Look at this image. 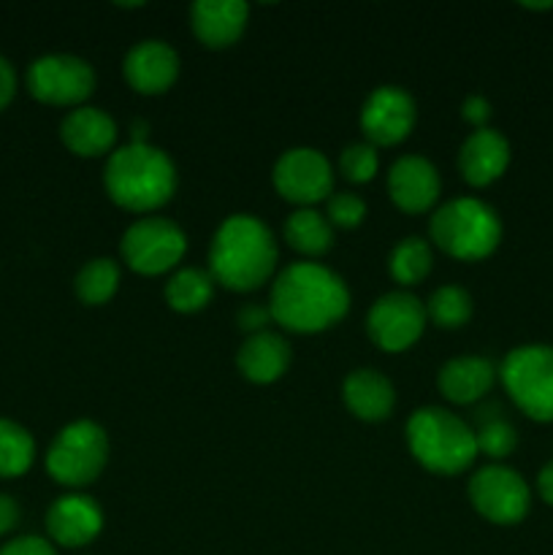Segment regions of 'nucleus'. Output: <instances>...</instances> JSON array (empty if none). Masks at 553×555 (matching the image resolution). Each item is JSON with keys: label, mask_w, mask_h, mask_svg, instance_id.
<instances>
[{"label": "nucleus", "mask_w": 553, "mask_h": 555, "mask_svg": "<svg viewBox=\"0 0 553 555\" xmlns=\"http://www.w3.org/2000/svg\"><path fill=\"white\" fill-rule=\"evenodd\" d=\"M347 309V282L323 263L298 260L285 266L271 282V320L293 334H320L339 323Z\"/></svg>", "instance_id": "obj_1"}, {"label": "nucleus", "mask_w": 553, "mask_h": 555, "mask_svg": "<svg viewBox=\"0 0 553 555\" xmlns=\"http://www.w3.org/2000/svg\"><path fill=\"white\" fill-rule=\"evenodd\" d=\"M276 238L255 215H228L209 244V274L236 293L258 291L274 276Z\"/></svg>", "instance_id": "obj_2"}, {"label": "nucleus", "mask_w": 553, "mask_h": 555, "mask_svg": "<svg viewBox=\"0 0 553 555\" xmlns=\"http://www.w3.org/2000/svg\"><path fill=\"white\" fill-rule=\"evenodd\" d=\"M108 198L128 211H155L177 193V166L155 144H128L108 155L103 171Z\"/></svg>", "instance_id": "obj_3"}, {"label": "nucleus", "mask_w": 553, "mask_h": 555, "mask_svg": "<svg viewBox=\"0 0 553 555\" xmlns=\"http://www.w3.org/2000/svg\"><path fill=\"white\" fill-rule=\"evenodd\" d=\"M407 448L432 475L453 477L477 459L475 428L445 406H421L407 421Z\"/></svg>", "instance_id": "obj_4"}, {"label": "nucleus", "mask_w": 553, "mask_h": 555, "mask_svg": "<svg viewBox=\"0 0 553 555\" xmlns=\"http://www.w3.org/2000/svg\"><path fill=\"white\" fill-rule=\"evenodd\" d=\"M428 236L455 260H483L502 242V220L497 209L480 198H453L428 220Z\"/></svg>", "instance_id": "obj_5"}, {"label": "nucleus", "mask_w": 553, "mask_h": 555, "mask_svg": "<svg viewBox=\"0 0 553 555\" xmlns=\"http://www.w3.org/2000/svg\"><path fill=\"white\" fill-rule=\"evenodd\" d=\"M499 379L526 417L553 423V345L513 347L499 366Z\"/></svg>", "instance_id": "obj_6"}, {"label": "nucleus", "mask_w": 553, "mask_h": 555, "mask_svg": "<svg viewBox=\"0 0 553 555\" xmlns=\"http://www.w3.org/2000/svg\"><path fill=\"white\" fill-rule=\"evenodd\" d=\"M108 461V437L92 421H74L54 437L47 453V472L65 488H85L101 477Z\"/></svg>", "instance_id": "obj_7"}, {"label": "nucleus", "mask_w": 553, "mask_h": 555, "mask_svg": "<svg viewBox=\"0 0 553 555\" xmlns=\"http://www.w3.org/2000/svg\"><path fill=\"white\" fill-rule=\"evenodd\" d=\"M119 253L128 269L144 276H160L177 269L188 253V236L168 217H141L123 233Z\"/></svg>", "instance_id": "obj_8"}, {"label": "nucleus", "mask_w": 553, "mask_h": 555, "mask_svg": "<svg viewBox=\"0 0 553 555\" xmlns=\"http://www.w3.org/2000/svg\"><path fill=\"white\" fill-rule=\"evenodd\" d=\"M470 502L477 515L497 526H515L529 515L531 488L524 475L504 464H488L470 480Z\"/></svg>", "instance_id": "obj_9"}, {"label": "nucleus", "mask_w": 553, "mask_h": 555, "mask_svg": "<svg viewBox=\"0 0 553 555\" xmlns=\"http://www.w3.org/2000/svg\"><path fill=\"white\" fill-rule=\"evenodd\" d=\"M271 182L276 193L298 209H312L334 193V168L329 157L314 146H291L276 157Z\"/></svg>", "instance_id": "obj_10"}, {"label": "nucleus", "mask_w": 553, "mask_h": 555, "mask_svg": "<svg viewBox=\"0 0 553 555\" xmlns=\"http://www.w3.org/2000/svg\"><path fill=\"white\" fill-rule=\"evenodd\" d=\"M27 90L49 106H85L95 90V70L76 54H43L27 68Z\"/></svg>", "instance_id": "obj_11"}, {"label": "nucleus", "mask_w": 553, "mask_h": 555, "mask_svg": "<svg viewBox=\"0 0 553 555\" xmlns=\"http://www.w3.org/2000/svg\"><path fill=\"white\" fill-rule=\"evenodd\" d=\"M426 304L407 291L380 296L366 314V334L383 352H404L423 336Z\"/></svg>", "instance_id": "obj_12"}, {"label": "nucleus", "mask_w": 553, "mask_h": 555, "mask_svg": "<svg viewBox=\"0 0 553 555\" xmlns=\"http://www.w3.org/2000/svg\"><path fill=\"white\" fill-rule=\"evenodd\" d=\"M415 98L396 85L374 87L361 106V130L372 146L401 144L415 128Z\"/></svg>", "instance_id": "obj_13"}, {"label": "nucleus", "mask_w": 553, "mask_h": 555, "mask_svg": "<svg viewBox=\"0 0 553 555\" xmlns=\"http://www.w3.org/2000/svg\"><path fill=\"white\" fill-rule=\"evenodd\" d=\"M123 76L141 95H160L171 90L179 76L177 49L160 38H144L125 54Z\"/></svg>", "instance_id": "obj_14"}, {"label": "nucleus", "mask_w": 553, "mask_h": 555, "mask_svg": "<svg viewBox=\"0 0 553 555\" xmlns=\"http://www.w3.org/2000/svg\"><path fill=\"white\" fill-rule=\"evenodd\" d=\"M390 201L407 215H423L442 193L437 166L423 155H401L388 171Z\"/></svg>", "instance_id": "obj_15"}, {"label": "nucleus", "mask_w": 553, "mask_h": 555, "mask_svg": "<svg viewBox=\"0 0 553 555\" xmlns=\"http://www.w3.org/2000/svg\"><path fill=\"white\" fill-rule=\"evenodd\" d=\"M49 540L60 547H85L103 531V509L85 493L60 496L47 513Z\"/></svg>", "instance_id": "obj_16"}, {"label": "nucleus", "mask_w": 553, "mask_h": 555, "mask_svg": "<svg viewBox=\"0 0 553 555\" xmlns=\"http://www.w3.org/2000/svg\"><path fill=\"white\" fill-rule=\"evenodd\" d=\"M510 141L499 130H472L459 150V171L472 188H488L510 166Z\"/></svg>", "instance_id": "obj_17"}, {"label": "nucleus", "mask_w": 553, "mask_h": 555, "mask_svg": "<svg viewBox=\"0 0 553 555\" xmlns=\"http://www.w3.org/2000/svg\"><path fill=\"white\" fill-rule=\"evenodd\" d=\"M249 5L242 0H198L190 5V27L209 49H228L242 38Z\"/></svg>", "instance_id": "obj_18"}, {"label": "nucleus", "mask_w": 553, "mask_h": 555, "mask_svg": "<svg viewBox=\"0 0 553 555\" xmlns=\"http://www.w3.org/2000/svg\"><path fill=\"white\" fill-rule=\"evenodd\" d=\"M60 139L79 157L112 155L114 144H117V122L103 108L79 106L65 114L63 125H60Z\"/></svg>", "instance_id": "obj_19"}, {"label": "nucleus", "mask_w": 553, "mask_h": 555, "mask_svg": "<svg viewBox=\"0 0 553 555\" xmlns=\"http://www.w3.org/2000/svg\"><path fill=\"white\" fill-rule=\"evenodd\" d=\"M499 377V369L493 361L483 356H459L442 363L437 374L439 393L450 401V404H475L488 390L493 388Z\"/></svg>", "instance_id": "obj_20"}, {"label": "nucleus", "mask_w": 553, "mask_h": 555, "mask_svg": "<svg viewBox=\"0 0 553 555\" xmlns=\"http://www.w3.org/2000/svg\"><path fill=\"white\" fill-rule=\"evenodd\" d=\"M293 350L287 339L274 331H260L247 336L236 352V366L244 379L255 385L276 383L291 369Z\"/></svg>", "instance_id": "obj_21"}, {"label": "nucleus", "mask_w": 553, "mask_h": 555, "mask_svg": "<svg viewBox=\"0 0 553 555\" xmlns=\"http://www.w3.org/2000/svg\"><path fill=\"white\" fill-rule=\"evenodd\" d=\"M345 406L363 423H380L390 417L396 406V390L377 369H352L342 383Z\"/></svg>", "instance_id": "obj_22"}, {"label": "nucleus", "mask_w": 553, "mask_h": 555, "mask_svg": "<svg viewBox=\"0 0 553 555\" xmlns=\"http://www.w3.org/2000/svg\"><path fill=\"white\" fill-rule=\"evenodd\" d=\"M282 233H285L287 244L307 258H320L334 244V228L325 220V215L314 209H296L293 215H287Z\"/></svg>", "instance_id": "obj_23"}, {"label": "nucleus", "mask_w": 553, "mask_h": 555, "mask_svg": "<svg viewBox=\"0 0 553 555\" xmlns=\"http://www.w3.org/2000/svg\"><path fill=\"white\" fill-rule=\"evenodd\" d=\"M477 455H488L491 461H504L515 448H518V431L513 423L504 417L502 406L488 404L477 412L475 428Z\"/></svg>", "instance_id": "obj_24"}, {"label": "nucleus", "mask_w": 553, "mask_h": 555, "mask_svg": "<svg viewBox=\"0 0 553 555\" xmlns=\"http://www.w3.org/2000/svg\"><path fill=\"white\" fill-rule=\"evenodd\" d=\"M215 296V280L206 269H179L166 282V301L173 312H201Z\"/></svg>", "instance_id": "obj_25"}, {"label": "nucleus", "mask_w": 553, "mask_h": 555, "mask_svg": "<svg viewBox=\"0 0 553 555\" xmlns=\"http://www.w3.org/2000/svg\"><path fill=\"white\" fill-rule=\"evenodd\" d=\"M119 287V263L112 258H92L79 269L74 291L87 307H103L114 298Z\"/></svg>", "instance_id": "obj_26"}, {"label": "nucleus", "mask_w": 553, "mask_h": 555, "mask_svg": "<svg viewBox=\"0 0 553 555\" xmlns=\"http://www.w3.org/2000/svg\"><path fill=\"white\" fill-rule=\"evenodd\" d=\"M434 255L432 247H428L426 238L421 236H407L390 249L388 271L401 287L421 285L428 274H432Z\"/></svg>", "instance_id": "obj_27"}, {"label": "nucleus", "mask_w": 553, "mask_h": 555, "mask_svg": "<svg viewBox=\"0 0 553 555\" xmlns=\"http://www.w3.org/2000/svg\"><path fill=\"white\" fill-rule=\"evenodd\" d=\"M33 459H36V442L30 431L20 423L0 417V477L9 480L25 475L33 466Z\"/></svg>", "instance_id": "obj_28"}, {"label": "nucleus", "mask_w": 553, "mask_h": 555, "mask_svg": "<svg viewBox=\"0 0 553 555\" xmlns=\"http://www.w3.org/2000/svg\"><path fill=\"white\" fill-rule=\"evenodd\" d=\"M475 304L472 296L459 285H442L432 293L426 304V314L437 328H461L470 323Z\"/></svg>", "instance_id": "obj_29"}, {"label": "nucleus", "mask_w": 553, "mask_h": 555, "mask_svg": "<svg viewBox=\"0 0 553 555\" xmlns=\"http://www.w3.org/2000/svg\"><path fill=\"white\" fill-rule=\"evenodd\" d=\"M380 171V155L377 146L369 141H356L347 144L339 155V173L352 184H366L377 177Z\"/></svg>", "instance_id": "obj_30"}, {"label": "nucleus", "mask_w": 553, "mask_h": 555, "mask_svg": "<svg viewBox=\"0 0 553 555\" xmlns=\"http://www.w3.org/2000/svg\"><path fill=\"white\" fill-rule=\"evenodd\" d=\"M363 217H366V201L352 190L331 193V198L325 201V220L331 222V228L350 231V228L361 225Z\"/></svg>", "instance_id": "obj_31"}, {"label": "nucleus", "mask_w": 553, "mask_h": 555, "mask_svg": "<svg viewBox=\"0 0 553 555\" xmlns=\"http://www.w3.org/2000/svg\"><path fill=\"white\" fill-rule=\"evenodd\" d=\"M0 555H57L54 545L43 537H16L0 547Z\"/></svg>", "instance_id": "obj_32"}, {"label": "nucleus", "mask_w": 553, "mask_h": 555, "mask_svg": "<svg viewBox=\"0 0 553 555\" xmlns=\"http://www.w3.org/2000/svg\"><path fill=\"white\" fill-rule=\"evenodd\" d=\"M236 323H239V328L247 331V336L260 334V331H269L266 328V325L271 323L269 307H260V304H247V307L239 309Z\"/></svg>", "instance_id": "obj_33"}, {"label": "nucleus", "mask_w": 553, "mask_h": 555, "mask_svg": "<svg viewBox=\"0 0 553 555\" xmlns=\"http://www.w3.org/2000/svg\"><path fill=\"white\" fill-rule=\"evenodd\" d=\"M461 117L472 125L475 130L488 128V117H491V103L483 95H470L461 103Z\"/></svg>", "instance_id": "obj_34"}, {"label": "nucleus", "mask_w": 553, "mask_h": 555, "mask_svg": "<svg viewBox=\"0 0 553 555\" xmlns=\"http://www.w3.org/2000/svg\"><path fill=\"white\" fill-rule=\"evenodd\" d=\"M20 504H16L14 496H9V493H0V537L9 534V531H14V526L20 524Z\"/></svg>", "instance_id": "obj_35"}, {"label": "nucleus", "mask_w": 553, "mask_h": 555, "mask_svg": "<svg viewBox=\"0 0 553 555\" xmlns=\"http://www.w3.org/2000/svg\"><path fill=\"white\" fill-rule=\"evenodd\" d=\"M16 92V74H14V65L0 54V112L11 103Z\"/></svg>", "instance_id": "obj_36"}, {"label": "nucleus", "mask_w": 553, "mask_h": 555, "mask_svg": "<svg viewBox=\"0 0 553 555\" xmlns=\"http://www.w3.org/2000/svg\"><path fill=\"white\" fill-rule=\"evenodd\" d=\"M537 491H540V499L553 507V459L548 461L545 466L537 475Z\"/></svg>", "instance_id": "obj_37"}, {"label": "nucleus", "mask_w": 553, "mask_h": 555, "mask_svg": "<svg viewBox=\"0 0 553 555\" xmlns=\"http://www.w3.org/2000/svg\"><path fill=\"white\" fill-rule=\"evenodd\" d=\"M524 9H531V11H545V9H553V3H524Z\"/></svg>", "instance_id": "obj_38"}]
</instances>
